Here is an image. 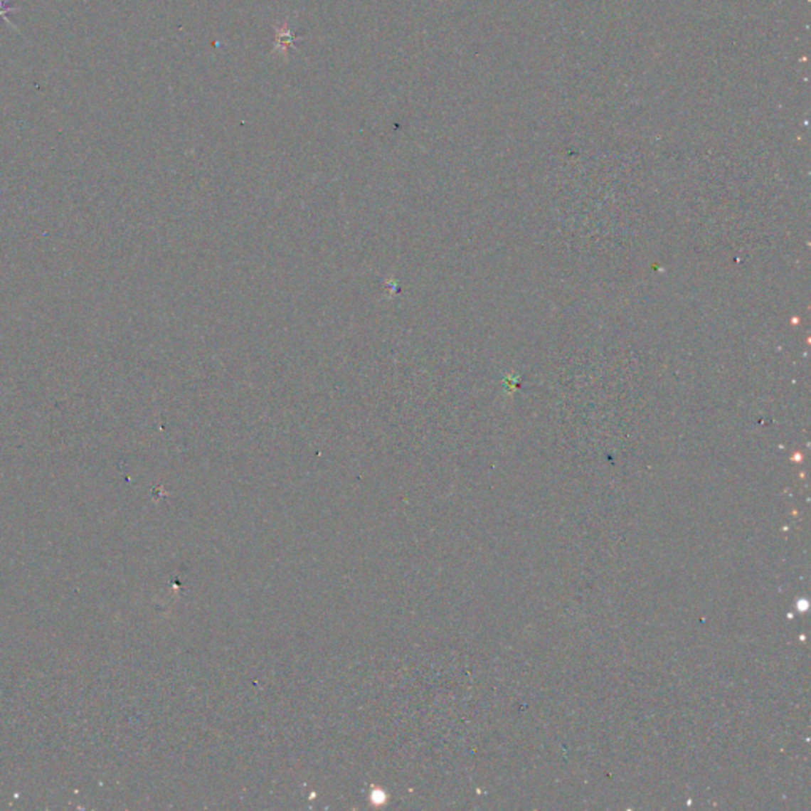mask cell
<instances>
[]
</instances>
